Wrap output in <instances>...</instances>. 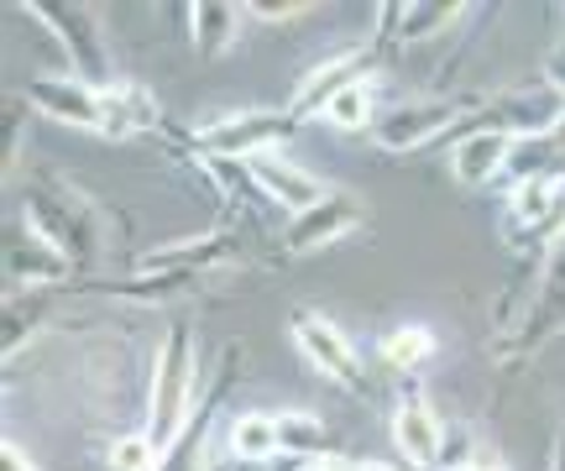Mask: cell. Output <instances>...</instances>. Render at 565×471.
Returning <instances> with one entry per match:
<instances>
[{
    "label": "cell",
    "instance_id": "cell-8",
    "mask_svg": "<svg viewBox=\"0 0 565 471\" xmlns=\"http://www.w3.org/2000/svg\"><path fill=\"white\" fill-rule=\"evenodd\" d=\"M288 335H294L299 356L320 372L324 383H335L345 393H366V362L356 356L351 335L335 320H324L320 309H294L288 314Z\"/></svg>",
    "mask_w": 565,
    "mask_h": 471
},
{
    "label": "cell",
    "instance_id": "cell-31",
    "mask_svg": "<svg viewBox=\"0 0 565 471\" xmlns=\"http://www.w3.org/2000/svg\"><path fill=\"white\" fill-rule=\"evenodd\" d=\"M550 471H565V430L555 435V451H550Z\"/></svg>",
    "mask_w": 565,
    "mask_h": 471
},
{
    "label": "cell",
    "instance_id": "cell-25",
    "mask_svg": "<svg viewBox=\"0 0 565 471\" xmlns=\"http://www.w3.org/2000/svg\"><path fill=\"white\" fill-rule=\"evenodd\" d=\"M105 467H110V471H158L162 467V446L147 430H126V435H116V440H110Z\"/></svg>",
    "mask_w": 565,
    "mask_h": 471
},
{
    "label": "cell",
    "instance_id": "cell-24",
    "mask_svg": "<svg viewBox=\"0 0 565 471\" xmlns=\"http://www.w3.org/2000/svg\"><path fill=\"white\" fill-rule=\"evenodd\" d=\"M377 116H383V110H377V84L356 79V84H345L341 95L324 105L320 121H330L335 131H345V137H351V131H372V126H377Z\"/></svg>",
    "mask_w": 565,
    "mask_h": 471
},
{
    "label": "cell",
    "instance_id": "cell-32",
    "mask_svg": "<svg viewBox=\"0 0 565 471\" xmlns=\"http://www.w3.org/2000/svg\"><path fill=\"white\" fill-rule=\"evenodd\" d=\"M210 471H282L278 461H273V467H242V461H225V467H210Z\"/></svg>",
    "mask_w": 565,
    "mask_h": 471
},
{
    "label": "cell",
    "instance_id": "cell-1",
    "mask_svg": "<svg viewBox=\"0 0 565 471\" xmlns=\"http://www.w3.org/2000/svg\"><path fill=\"white\" fill-rule=\"evenodd\" d=\"M21 221L58 246L63 257L74 263V272L100 263L105 242H110L105 210L95 205L74 179H63L58 168H32V179L21 189Z\"/></svg>",
    "mask_w": 565,
    "mask_h": 471
},
{
    "label": "cell",
    "instance_id": "cell-2",
    "mask_svg": "<svg viewBox=\"0 0 565 471\" xmlns=\"http://www.w3.org/2000/svg\"><path fill=\"white\" fill-rule=\"evenodd\" d=\"M200 341L189 320H168L158 351H152V377H147V425L141 430L158 440L162 451L183 435V425L200 409Z\"/></svg>",
    "mask_w": 565,
    "mask_h": 471
},
{
    "label": "cell",
    "instance_id": "cell-19",
    "mask_svg": "<svg viewBox=\"0 0 565 471\" xmlns=\"http://www.w3.org/2000/svg\"><path fill=\"white\" fill-rule=\"evenodd\" d=\"M246 21H252L246 6H231V0H194V6H189V38L200 47V58H225V53L242 42Z\"/></svg>",
    "mask_w": 565,
    "mask_h": 471
},
{
    "label": "cell",
    "instance_id": "cell-27",
    "mask_svg": "<svg viewBox=\"0 0 565 471\" xmlns=\"http://www.w3.org/2000/svg\"><path fill=\"white\" fill-rule=\"evenodd\" d=\"M26 116H32V105H21V100L6 105V152H0L6 173L21 163V147H26Z\"/></svg>",
    "mask_w": 565,
    "mask_h": 471
},
{
    "label": "cell",
    "instance_id": "cell-34",
    "mask_svg": "<svg viewBox=\"0 0 565 471\" xmlns=\"http://www.w3.org/2000/svg\"><path fill=\"white\" fill-rule=\"evenodd\" d=\"M356 471H404V467H387V461H356Z\"/></svg>",
    "mask_w": 565,
    "mask_h": 471
},
{
    "label": "cell",
    "instance_id": "cell-14",
    "mask_svg": "<svg viewBox=\"0 0 565 471\" xmlns=\"http://www.w3.org/2000/svg\"><path fill=\"white\" fill-rule=\"evenodd\" d=\"M26 105L53 116V121L74 126V131H105V105H100V89L84 84L79 74H38L26 84Z\"/></svg>",
    "mask_w": 565,
    "mask_h": 471
},
{
    "label": "cell",
    "instance_id": "cell-29",
    "mask_svg": "<svg viewBox=\"0 0 565 471\" xmlns=\"http://www.w3.org/2000/svg\"><path fill=\"white\" fill-rule=\"evenodd\" d=\"M0 471H42V467L21 451V440H11V435H6V446H0Z\"/></svg>",
    "mask_w": 565,
    "mask_h": 471
},
{
    "label": "cell",
    "instance_id": "cell-5",
    "mask_svg": "<svg viewBox=\"0 0 565 471\" xmlns=\"http://www.w3.org/2000/svg\"><path fill=\"white\" fill-rule=\"evenodd\" d=\"M26 17H38L53 38H58L63 58L74 63V74L95 89H110L116 84V63H110V47H105V32L95 21V6H79V0H26L21 6Z\"/></svg>",
    "mask_w": 565,
    "mask_h": 471
},
{
    "label": "cell",
    "instance_id": "cell-28",
    "mask_svg": "<svg viewBox=\"0 0 565 471\" xmlns=\"http://www.w3.org/2000/svg\"><path fill=\"white\" fill-rule=\"evenodd\" d=\"M545 84H550V89H555V95L565 100V38L545 53Z\"/></svg>",
    "mask_w": 565,
    "mask_h": 471
},
{
    "label": "cell",
    "instance_id": "cell-7",
    "mask_svg": "<svg viewBox=\"0 0 565 471\" xmlns=\"http://www.w3.org/2000/svg\"><path fill=\"white\" fill-rule=\"evenodd\" d=\"M236 372H242V346L225 341L221 356H215V372L210 383L200 388V409L194 419L183 425V435L162 451V467L158 471H210V446H215V414L225 409V398L236 388Z\"/></svg>",
    "mask_w": 565,
    "mask_h": 471
},
{
    "label": "cell",
    "instance_id": "cell-11",
    "mask_svg": "<svg viewBox=\"0 0 565 471\" xmlns=\"http://www.w3.org/2000/svg\"><path fill=\"white\" fill-rule=\"evenodd\" d=\"M356 231H366V205L351 200L345 189H335V194L320 200L315 210L288 215V226H282V236H278V251L282 257H315V251L345 242V236H356Z\"/></svg>",
    "mask_w": 565,
    "mask_h": 471
},
{
    "label": "cell",
    "instance_id": "cell-3",
    "mask_svg": "<svg viewBox=\"0 0 565 471\" xmlns=\"http://www.w3.org/2000/svg\"><path fill=\"white\" fill-rule=\"evenodd\" d=\"M487 100L477 95H424V100H404L383 110L377 126H372V142L404 158V152H424V147H440V142H461L466 131L482 126Z\"/></svg>",
    "mask_w": 565,
    "mask_h": 471
},
{
    "label": "cell",
    "instance_id": "cell-4",
    "mask_svg": "<svg viewBox=\"0 0 565 471\" xmlns=\"http://www.w3.org/2000/svg\"><path fill=\"white\" fill-rule=\"evenodd\" d=\"M299 121L288 110H231V116H215L189 131V147L200 158H225V163H252V158H267L278 147L294 142Z\"/></svg>",
    "mask_w": 565,
    "mask_h": 471
},
{
    "label": "cell",
    "instance_id": "cell-10",
    "mask_svg": "<svg viewBox=\"0 0 565 471\" xmlns=\"http://www.w3.org/2000/svg\"><path fill=\"white\" fill-rule=\"evenodd\" d=\"M377 58V47H372V38L362 42H345V47H335V53H324L320 63H309L303 68V79L294 84V95H288V116L294 121H315V116H324V105L341 95L345 84H356V79H372L366 74V63Z\"/></svg>",
    "mask_w": 565,
    "mask_h": 471
},
{
    "label": "cell",
    "instance_id": "cell-13",
    "mask_svg": "<svg viewBox=\"0 0 565 471\" xmlns=\"http://www.w3.org/2000/svg\"><path fill=\"white\" fill-rule=\"evenodd\" d=\"M242 263V246L231 231H194V236H179V242H162L137 251L141 272H189V278H215L225 267Z\"/></svg>",
    "mask_w": 565,
    "mask_h": 471
},
{
    "label": "cell",
    "instance_id": "cell-22",
    "mask_svg": "<svg viewBox=\"0 0 565 471\" xmlns=\"http://www.w3.org/2000/svg\"><path fill=\"white\" fill-rule=\"evenodd\" d=\"M278 446H282V456H299V467L303 461H320V456H330V425L309 409H282Z\"/></svg>",
    "mask_w": 565,
    "mask_h": 471
},
{
    "label": "cell",
    "instance_id": "cell-15",
    "mask_svg": "<svg viewBox=\"0 0 565 471\" xmlns=\"http://www.w3.org/2000/svg\"><path fill=\"white\" fill-rule=\"evenodd\" d=\"M252 179H257V189H263L267 200L278 210H288V215H303V210H315L320 200H330L335 194V184H324V179H315L303 163H294L288 152H267V158H252Z\"/></svg>",
    "mask_w": 565,
    "mask_h": 471
},
{
    "label": "cell",
    "instance_id": "cell-16",
    "mask_svg": "<svg viewBox=\"0 0 565 471\" xmlns=\"http://www.w3.org/2000/svg\"><path fill=\"white\" fill-rule=\"evenodd\" d=\"M513 147H519V137H508V131H498V126L466 131L461 142H450V179H456L461 189H487L492 179H503L508 173Z\"/></svg>",
    "mask_w": 565,
    "mask_h": 471
},
{
    "label": "cell",
    "instance_id": "cell-12",
    "mask_svg": "<svg viewBox=\"0 0 565 471\" xmlns=\"http://www.w3.org/2000/svg\"><path fill=\"white\" fill-rule=\"evenodd\" d=\"M482 6H456V0H387L377 6V26H372V47H387V42H398V47H419V42H435L445 38L456 21L477 17Z\"/></svg>",
    "mask_w": 565,
    "mask_h": 471
},
{
    "label": "cell",
    "instance_id": "cell-20",
    "mask_svg": "<svg viewBox=\"0 0 565 471\" xmlns=\"http://www.w3.org/2000/svg\"><path fill=\"white\" fill-rule=\"evenodd\" d=\"M225 456L242 461V467H273L282 456L278 446V414L267 409H246L225 425Z\"/></svg>",
    "mask_w": 565,
    "mask_h": 471
},
{
    "label": "cell",
    "instance_id": "cell-23",
    "mask_svg": "<svg viewBox=\"0 0 565 471\" xmlns=\"http://www.w3.org/2000/svg\"><path fill=\"white\" fill-rule=\"evenodd\" d=\"M53 288L47 293H6V362H17L26 341L47 325V314H53Z\"/></svg>",
    "mask_w": 565,
    "mask_h": 471
},
{
    "label": "cell",
    "instance_id": "cell-36",
    "mask_svg": "<svg viewBox=\"0 0 565 471\" xmlns=\"http://www.w3.org/2000/svg\"><path fill=\"white\" fill-rule=\"evenodd\" d=\"M498 471H503V467H498Z\"/></svg>",
    "mask_w": 565,
    "mask_h": 471
},
{
    "label": "cell",
    "instance_id": "cell-21",
    "mask_svg": "<svg viewBox=\"0 0 565 471\" xmlns=\"http://www.w3.org/2000/svg\"><path fill=\"white\" fill-rule=\"evenodd\" d=\"M435 351H440V335L429 325H393L383 341H377V356H383L393 372H408V377L429 367Z\"/></svg>",
    "mask_w": 565,
    "mask_h": 471
},
{
    "label": "cell",
    "instance_id": "cell-35",
    "mask_svg": "<svg viewBox=\"0 0 565 471\" xmlns=\"http://www.w3.org/2000/svg\"><path fill=\"white\" fill-rule=\"evenodd\" d=\"M561 414H565V388H561Z\"/></svg>",
    "mask_w": 565,
    "mask_h": 471
},
{
    "label": "cell",
    "instance_id": "cell-6",
    "mask_svg": "<svg viewBox=\"0 0 565 471\" xmlns=\"http://www.w3.org/2000/svg\"><path fill=\"white\" fill-rule=\"evenodd\" d=\"M565 335V246L561 251H550V263L540 267V283H534V304L529 314L519 320V330L498 341V367H524L534 362L550 341H561Z\"/></svg>",
    "mask_w": 565,
    "mask_h": 471
},
{
    "label": "cell",
    "instance_id": "cell-30",
    "mask_svg": "<svg viewBox=\"0 0 565 471\" xmlns=\"http://www.w3.org/2000/svg\"><path fill=\"white\" fill-rule=\"evenodd\" d=\"M294 471H356V461L341 451H330V456H320V461H303V467H294Z\"/></svg>",
    "mask_w": 565,
    "mask_h": 471
},
{
    "label": "cell",
    "instance_id": "cell-9",
    "mask_svg": "<svg viewBox=\"0 0 565 471\" xmlns=\"http://www.w3.org/2000/svg\"><path fill=\"white\" fill-rule=\"evenodd\" d=\"M74 283H79L74 263L42 231H32L26 221L6 231V293H47V288L68 293Z\"/></svg>",
    "mask_w": 565,
    "mask_h": 471
},
{
    "label": "cell",
    "instance_id": "cell-18",
    "mask_svg": "<svg viewBox=\"0 0 565 471\" xmlns=\"http://www.w3.org/2000/svg\"><path fill=\"white\" fill-rule=\"evenodd\" d=\"M100 105H105V131L110 142H131L137 131H162V110L152 100V89L137 79H116L110 89H100Z\"/></svg>",
    "mask_w": 565,
    "mask_h": 471
},
{
    "label": "cell",
    "instance_id": "cell-26",
    "mask_svg": "<svg viewBox=\"0 0 565 471\" xmlns=\"http://www.w3.org/2000/svg\"><path fill=\"white\" fill-rule=\"evenodd\" d=\"M246 11H252V21H267V26H294L299 17H315L320 0H252Z\"/></svg>",
    "mask_w": 565,
    "mask_h": 471
},
{
    "label": "cell",
    "instance_id": "cell-17",
    "mask_svg": "<svg viewBox=\"0 0 565 471\" xmlns=\"http://www.w3.org/2000/svg\"><path fill=\"white\" fill-rule=\"evenodd\" d=\"M393 446H398V456H404L414 471L440 467L445 425H440V414L429 409L424 393H404V398H398V409H393Z\"/></svg>",
    "mask_w": 565,
    "mask_h": 471
},
{
    "label": "cell",
    "instance_id": "cell-33",
    "mask_svg": "<svg viewBox=\"0 0 565 471\" xmlns=\"http://www.w3.org/2000/svg\"><path fill=\"white\" fill-rule=\"evenodd\" d=\"M450 471H498V461H482V456H477V461H466V467H450Z\"/></svg>",
    "mask_w": 565,
    "mask_h": 471
}]
</instances>
